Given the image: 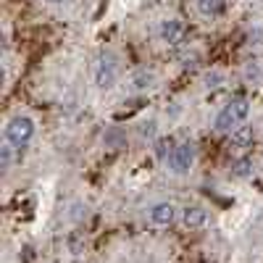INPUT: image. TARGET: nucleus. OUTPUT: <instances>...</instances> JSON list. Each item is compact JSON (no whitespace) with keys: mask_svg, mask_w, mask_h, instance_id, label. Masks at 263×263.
Listing matches in <instances>:
<instances>
[{"mask_svg":"<svg viewBox=\"0 0 263 263\" xmlns=\"http://www.w3.org/2000/svg\"><path fill=\"white\" fill-rule=\"evenodd\" d=\"M92 79L98 90H111L119 79V55L114 50H100L92 63Z\"/></svg>","mask_w":263,"mask_h":263,"instance_id":"2","label":"nucleus"},{"mask_svg":"<svg viewBox=\"0 0 263 263\" xmlns=\"http://www.w3.org/2000/svg\"><path fill=\"white\" fill-rule=\"evenodd\" d=\"M156 84H158V74L153 71V69H137V71L129 74V90L137 92V95L153 90Z\"/></svg>","mask_w":263,"mask_h":263,"instance_id":"8","label":"nucleus"},{"mask_svg":"<svg viewBox=\"0 0 263 263\" xmlns=\"http://www.w3.org/2000/svg\"><path fill=\"white\" fill-rule=\"evenodd\" d=\"M253 142H255V129L248 124L229 132V150H234V153H245L248 147H253Z\"/></svg>","mask_w":263,"mask_h":263,"instance_id":"9","label":"nucleus"},{"mask_svg":"<svg viewBox=\"0 0 263 263\" xmlns=\"http://www.w3.org/2000/svg\"><path fill=\"white\" fill-rule=\"evenodd\" d=\"M250 116V100L237 95L232 98L227 105H221V111L216 114L213 119V129L218 132V135H229V132H234L237 126H242Z\"/></svg>","mask_w":263,"mask_h":263,"instance_id":"1","label":"nucleus"},{"mask_svg":"<svg viewBox=\"0 0 263 263\" xmlns=\"http://www.w3.org/2000/svg\"><path fill=\"white\" fill-rule=\"evenodd\" d=\"M16 150H18V147H13L11 142L3 140V145H0V168H3V171H11L13 158H16Z\"/></svg>","mask_w":263,"mask_h":263,"instance_id":"13","label":"nucleus"},{"mask_svg":"<svg viewBox=\"0 0 263 263\" xmlns=\"http://www.w3.org/2000/svg\"><path fill=\"white\" fill-rule=\"evenodd\" d=\"M245 79L250 84H260L263 82V66H260V61H248L245 63Z\"/></svg>","mask_w":263,"mask_h":263,"instance_id":"14","label":"nucleus"},{"mask_svg":"<svg viewBox=\"0 0 263 263\" xmlns=\"http://www.w3.org/2000/svg\"><path fill=\"white\" fill-rule=\"evenodd\" d=\"M174 145H177V142H174L171 137H158V140H156V147H153V153H156V158H158L161 163H166V161H168Z\"/></svg>","mask_w":263,"mask_h":263,"instance_id":"12","label":"nucleus"},{"mask_svg":"<svg viewBox=\"0 0 263 263\" xmlns=\"http://www.w3.org/2000/svg\"><path fill=\"white\" fill-rule=\"evenodd\" d=\"M87 213H90V208H87V203H82V200H74L69 205V218H71L74 224H82L84 218H87Z\"/></svg>","mask_w":263,"mask_h":263,"instance_id":"15","label":"nucleus"},{"mask_svg":"<svg viewBox=\"0 0 263 263\" xmlns=\"http://www.w3.org/2000/svg\"><path fill=\"white\" fill-rule=\"evenodd\" d=\"M195 161H197V147L192 140H182L174 145L171 156L166 161V168L174 174V177H187V174L195 168Z\"/></svg>","mask_w":263,"mask_h":263,"instance_id":"4","label":"nucleus"},{"mask_svg":"<svg viewBox=\"0 0 263 263\" xmlns=\"http://www.w3.org/2000/svg\"><path fill=\"white\" fill-rule=\"evenodd\" d=\"M248 40L250 45H263V21H253L248 29Z\"/></svg>","mask_w":263,"mask_h":263,"instance_id":"17","label":"nucleus"},{"mask_svg":"<svg viewBox=\"0 0 263 263\" xmlns=\"http://www.w3.org/2000/svg\"><path fill=\"white\" fill-rule=\"evenodd\" d=\"M218 82H224V74H221V71H213V74L205 77V84H208V87H221Z\"/></svg>","mask_w":263,"mask_h":263,"instance_id":"18","label":"nucleus"},{"mask_svg":"<svg viewBox=\"0 0 263 263\" xmlns=\"http://www.w3.org/2000/svg\"><path fill=\"white\" fill-rule=\"evenodd\" d=\"M34 135H37V124H34V119L27 116V114H16V116L6 124V135H3V140L11 142V145L18 147V150H24V147L34 140Z\"/></svg>","mask_w":263,"mask_h":263,"instance_id":"3","label":"nucleus"},{"mask_svg":"<svg viewBox=\"0 0 263 263\" xmlns=\"http://www.w3.org/2000/svg\"><path fill=\"white\" fill-rule=\"evenodd\" d=\"M232 177L234 179H253L255 177V161L250 156H239L234 163H232Z\"/></svg>","mask_w":263,"mask_h":263,"instance_id":"11","label":"nucleus"},{"mask_svg":"<svg viewBox=\"0 0 263 263\" xmlns=\"http://www.w3.org/2000/svg\"><path fill=\"white\" fill-rule=\"evenodd\" d=\"M140 137L156 142V140H158V124L153 121V119H150V121H142V124H140Z\"/></svg>","mask_w":263,"mask_h":263,"instance_id":"16","label":"nucleus"},{"mask_svg":"<svg viewBox=\"0 0 263 263\" xmlns=\"http://www.w3.org/2000/svg\"><path fill=\"white\" fill-rule=\"evenodd\" d=\"M45 3H50V6H58V3H66V0H45Z\"/></svg>","mask_w":263,"mask_h":263,"instance_id":"19","label":"nucleus"},{"mask_svg":"<svg viewBox=\"0 0 263 263\" xmlns=\"http://www.w3.org/2000/svg\"><path fill=\"white\" fill-rule=\"evenodd\" d=\"M179 221L184 229L190 232H197V229H205L211 224V211L203 208V205H184L179 211Z\"/></svg>","mask_w":263,"mask_h":263,"instance_id":"7","label":"nucleus"},{"mask_svg":"<svg viewBox=\"0 0 263 263\" xmlns=\"http://www.w3.org/2000/svg\"><path fill=\"white\" fill-rule=\"evenodd\" d=\"M195 8L203 18H218L227 11V0H195Z\"/></svg>","mask_w":263,"mask_h":263,"instance_id":"10","label":"nucleus"},{"mask_svg":"<svg viewBox=\"0 0 263 263\" xmlns=\"http://www.w3.org/2000/svg\"><path fill=\"white\" fill-rule=\"evenodd\" d=\"M158 40L163 42V45H168V48L184 45V40H187V24H184L182 18H177V16L163 18L161 24H158Z\"/></svg>","mask_w":263,"mask_h":263,"instance_id":"6","label":"nucleus"},{"mask_svg":"<svg viewBox=\"0 0 263 263\" xmlns=\"http://www.w3.org/2000/svg\"><path fill=\"white\" fill-rule=\"evenodd\" d=\"M179 211L182 208H177V203L158 200V203H153L147 208V221H150V227H156V229H168L179 218Z\"/></svg>","mask_w":263,"mask_h":263,"instance_id":"5","label":"nucleus"}]
</instances>
